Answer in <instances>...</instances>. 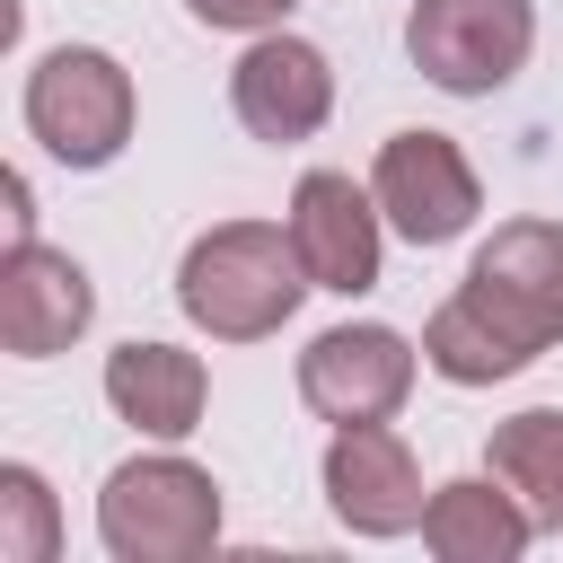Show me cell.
Instances as JSON below:
<instances>
[{"mask_svg": "<svg viewBox=\"0 0 563 563\" xmlns=\"http://www.w3.org/2000/svg\"><path fill=\"white\" fill-rule=\"evenodd\" d=\"M325 501H334V519L343 528H361V537H396V528H422V475H413V457H405V440L396 431H378V422H343V440L325 449Z\"/></svg>", "mask_w": 563, "mask_h": 563, "instance_id": "9c48e42d", "label": "cell"}, {"mask_svg": "<svg viewBox=\"0 0 563 563\" xmlns=\"http://www.w3.org/2000/svg\"><path fill=\"white\" fill-rule=\"evenodd\" d=\"M299 290H308V264H299V246H290L282 229H264V220H229V229L194 238V246H185V273H176L185 317L211 325L220 343L273 334V325L299 308Z\"/></svg>", "mask_w": 563, "mask_h": 563, "instance_id": "7a4b0ae2", "label": "cell"}, {"mask_svg": "<svg viewBox=\"0 0 563 563\" xmlns=\"http://www.w3.org/2000/svg\"><path fill=\"white\" fill-rule=\"evenodd\" d=\"M88 308H97V290H88V273H79L70 255H53V246H35V238L9 246V264H0V343H9L18 361L62 352V343L88 325Z\"/></svg>", "mask_w": 563, "mask_h": 563, "instance_id": "8fae6325", "label": "cell"}, {"mask_svg": "<svg viewBox=\"0 0 563 563\" xmlns=\"http://www.w3.org/2000/svg\"><path fill=\"white\" fill-rule=\"evenodd\" d=\"M185 9H194L202 26H273L290 0H185Z\"/></svg>", "mask_w": 563, "mask_h": 563, "instance_id": "2e32d148", "label": "cell"}, {"mask_svg": "<svg viewBox=\"0 0 563 563\" xmlns=\"http://www.w3.org/2000/svg\"><path fill=\"white\" fill-rule=\"evenodd\" d=\"M53 493L35 466H0V563H53Z\"/></svg>", "mask_w": 563, "mask_h": 563, "instance_id": "9a60e30c", "label": "cell"}, {"mask_svg": "<svg viewBox=\"0 0 563 563\" xmlns=\"http://www.w3.org/2000/svg\"><path fill=\"white\" fill-rule=\"evenodd\" d=\"M369 194H378V211H387L413 246H440V238H457V229L475 220V176H466V158H457L440 132H396V141L378 150Z\"/></svg>", "mask_w": 563, "mask_h": 563, "instance_id": "52a82bcc", "label": "cell"}, {"mask_svg": "<svg viewBox=\"0 0 563 563\" xmlns=\"http://www.w3.org/2000/svg\"><path fill=\"white\" fill-rule=\"evenodd\" d=\"M378 194H352V176H334V167H317V176H299V194H290V246H299V264H308V282L317 290H369L378 282V211H369Z\"/></svg>", "mask_w": 563, "mask_h": 563, "instance_id": "ba28073f", "label": "cell"}, {"mask_svg": "<svg viewBox=\"0 0 563 563\" xmlns=\"http://www.w3.org/2000/svg\"><path fill=\"white\" fill-rule=\"evenodd\" d=\"M229 106H238V123H246L255 141H308V132L325 123V106H334V70H325L317 44L264 35V44L238 62Z\"/></svg>", "mask_w": 563, "mask_h": 563, "instance_id": "30bf717a", "label": "cell"}, {"mask_svg": "<svg viewBox=\"0 0 563 563\" xmlns=\"http://www.w3.org/2000/svg\"><path fill=\"white\" fill-rule=\"evenodd\" d=\"M545 343H563V229L554 220H510L475 255L466 290L431 317L422 361L457 387L528 369Z\"/></svg>", "mask_w": 563, "mask_h": 563, "instance_id": "6da1fadb", "label": "cell"}, {"mask_svg": "<svg viewBox=\"0 0 563 563\" xmlns=\"http://www.w3.org/2000/svg\"><path fill=\"white\" fill-rule=\"evenodd\" d=\"M26 132L62 167H106L132 141V79H123V62L97 53V44L44 53L35 79H26Z\"/></svg>", "mask_w": 563, "mask_h": 563, "instance_id": "277c9868", "label": "cell"}, {"mask_svg": "<svg viewBox=\"0 0 563 563\" xmlns=\"http://www.w3.org/2000/svg\"><path fill=\"white\" fill-rule=\"evenodd\" d=\"M106 396H114L123 422L185 440L202 422V361L176 352V343H123V352H106Z\"/></svg>", "mask_w": 563, "mask_h": 563, "instance_id": "7c38bea8", "label": "cell"}, {"mask_svg": "<svg viewBox=\"0 0 563 563\" xmlns=\"http://www.w3.org/2000/svg\"><path fill=\"white\" fill-rule=\"evenodd\" d=\"M97 528L123 563H185L220 537V493L202 466L185 457H132L106 475V501H97Z\"/></svg>", "mask_w": 563, "mask_h": 563, "instance_id": "3957f363", "label": "cell"}, {"mask_svg": "<svg viewBox=\"0 0 563 563\" xmlns=\"http://www.w3.org/2000/svg\"><path fill=\"white\" fill-rule=\"evenodd\" d=\"M422 545L440 563H510L528 545V510H510L493 484H440L422 510Z\"/></svg>", "mask_w": 563, "mask_h": 563, "instance_id": "4fadbf2b", "label": "cell"}, {"mask_svg": "<svg viewBox=\"0 0 563 563\" xmlns=\"http://www.w3.org/2000/svg\"><path fill=\"white\" fill-rule=\"evenodd\" d=\"M413 387V352L387 325H334L299 352V396L325 422H387Z\"/></svg>", "mask_w": 563, "mask_h": 563, "instance_id": "8992f818", "label": "cell"}, {"mask_svg": "<svg viewBox=\"0 0 563 563\" xmlns=\"http://www.w3.org/2000/svg\"><path fill=\"white\" fill-rule=\"evenodd\" d=\"M493 475L528 501L537 528H563V413H519L493 431Z\"/></svg>", "mask_w": 563, "mask_h": 563, "instance_id": "5bb4252c", "label": "cell"}, {"mask_svg": "<svg viewBox=\"0 0 563 563\" xmlns=\"http://www.w3.org/2000/svg\"><path fill=\"white\" fill-rule=\"evenodd\" d=\"M537 44V18L528 0H413L405 18V53L422 62V79L457 88V97H484L501 88Z\"/></svg>", "mask_w": 563, "mask_h": 563, "instance_id": "5b68a950", "label": "cell"}]
</instances>
